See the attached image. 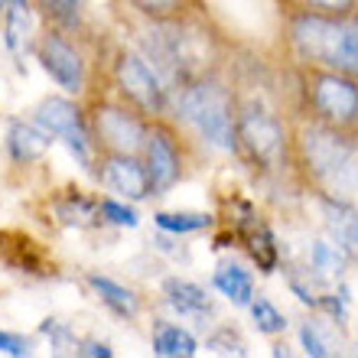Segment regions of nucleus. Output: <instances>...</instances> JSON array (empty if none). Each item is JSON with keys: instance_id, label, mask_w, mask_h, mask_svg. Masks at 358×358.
Listing matches in <instances>:
<instances>
[{"instance_id": "1", "label": "nucleus", "mask_w": 358, "mask_h": 358, "mask_svg": "<svg viewBox=\"0 0 358 358\" xmlns=\"http://www.w3.org/2000/svg\"><path fill=\"white\" fill-rule=\"evenodd\" d=\"M114 23L117 33L141 49L147 62L160 72L170 92L192 82L196 76L231 66L235 59V43L212 17L208 3H199L196 10L173 20H143L114 3Z\"/></svg>"}, {"instance_id": "2", "label": "nucleus", "mask_w": 358, "mask_h": 358, "mask_svg": "<svg viewBox=\"0 0 358 358\" xmlns=\"http://www.w3.org/2000/svg\"><path fill=\"white\" fill-rule=\"evenodd\" d=\"M235 76V160L261 182L290 179V104H280L277 94L264 88L255 76H248L238 56L231 59Z\"/></svg>"}, {"instance_id": "3", "label": "nucleus", "mask_w": 358, "mask_h": 358, "mask_svg": "<svg viewBox=\"0 0 358 358\" xmlns=\"http://www.w3.org/2000/svg\"><path fill=\"white\" fill-rule=\"evenodd\" d=\"M290 173L303 196H358V131L290 111Z\"/></svg>"}, {"instance_id": "4", "label": "nucleus", "mask_w": 358, "mask_h": 358, "mask_svg": "<svg viewBox=\"0 0 358 358\" xmlns=\"http://www.w3.org/2000/svg\"><path fill=\"white\" fill-rule=\"evenodd\" d=\"M280 13V59L287 66L336 69L358 78V13L329 17L313 10H277Z\"/></svg>"}, {"instance_id": "5", "label": "nucleus", "mask_w": 358, "mask_h": 358, "mask_svg": "<svg viewBox=\"0 0 358 358\" xmlns=\"http://www.w3.org/2000/svg\"><path fill=\"white\" fill-rule=\"evenodd\" d=\"M235 76H231V66H225L179 85L173 92V117L202 143L206 153L215 150L235 157Z\"/></svg>"}, {"instance_id": "6", "label": "nucleus", "mask_w": 358, "mask_h": 358, "mask_svg": "<svg viewBox=\"0 0 358 358\" xmlns=\"http://www.w3.org/2000/svg\"><path fill=\"white\" fill-rule=\"evenodd\" d=\"M293 82L290 111L322 121L339 131H358V78L336 69L287 66Z\"/></svg>"}, {"instance_id": "7", "label": "nucleus", "mask_w": 358, "mask_h": 358, "mask_svg": "<svg viewBox=\"0 0 358 358\" xmlns=\"http://www.w3.org/2000/svg\"><path fill=\"white\" fill-rule=\"evenodd\" d=\"M141 160L147 166V176H150L153 199H163L202 166L206 150L173 114H163V117H150V127H147V137L141 147Z\"/></svg>"}, {"instance_id": "8", "label": "nucleus", "mask_w": 358, "mask_h": 358, "mask_svg": "<svg viewBox=\"0 0 358 358\" xmlns=\"http://www.w3.org/2000/svg\"><path fill=\"white\" fill-rule=\"evenodd\" d=\"M104 88L114 92L121 101L137 108L147 117L173 114V92L160 78V72L147 62L137 46H131L121 33H114L108 62H104Z\"/></svg>"}, {"instance_id": "9", "label": "nucleus", "mask_w": 358, "mask_h": 358, "mask_svg": "<svg viewBox=\"0 0 358 358\" xmlns=\"http://www.w3.org/2000/svg\"><path fill=\"white\" fill-rule=\"evenodd\" d=\"M88 131L94 153H141L150 117L121 101L114 92H94L85 98Z\"/></svg>"}, {"instance_id": "10", "label": "nucleus", "mask_w": 358, "mask_h": 358, "mask_svg": "<svg viewBox=\"0 0 358 358\" xmlns=\"http://www.w3.org/2000/svg\"><path fill=\"white\" fill-rule=\"evenodd\" d=\"M52 141H62V147L69 150V157L92 176L94 170V143H92V131H88V114H85V101L72 98V94H46L43 101L33 108L29 114Z\"/></svg>"}, {"instance_id": "11", "label": "nucleus", "mask_w": 358, "mask_h": 358, "mask_svg": "<svg viewBox=\"0 0 358 358\" xmlns=\"http://www.w3.org/2000/svg\"><path fill=\"white\" fill-rule=\"evenodd\" d=\"M92 179L101 192L127 199L134 206L153 199L150 176H147V166H143L141 153H94Z\"/></svg>"}, {"instance_id": "12", "label": "nucleus", "mask_w": 358, "mask_h": 358, "mask_svg": "<svg viewBox=\"0 0 358 358\" xmlns=\"http://www.w3.org/2000/svg\"><path fill=\"white\" fill-rule=\"evenodd\" d=\"M43 212L52 228L62 231H101V208H98V196L88 189L66 182L59 189H49L43 199Z\"/></svg>"}, {"instance_id": "13", "label": "nucleus", "mask_w": 358, "mask_h": 358, "mask_svg": "<svg viewBox=\"0 0 358 358\" xmlns=\"http://www.w3.org/2000/svg\"><path fill=\"white\" fill-rule=\"evenodd\" d=\"M0 264L10 273L29 277V280H56L59 264L52 261L49 245L39 238L20 231V228H0Z\"/></svg>"}, {"instance_id": "14", "label": "nucleus", "mask_w": 358, "mask_h": 358, "mask_svg": "<svg viewBox=\"0 0 358 358\" xmlns=\"http://www.w3.org/2000/svg\"><path fill=\"white\" fill-rule=\"evenodd\" d=\"M160 306L170 310L176 320L199 322L202 329L212 326V320L218 316V303L215 296L202 287V283L189 280L182 273H170L160 280Z\"/></svg>"}, {"instance_id": "15", "label": "nucleus", "mask_w": 358, "mask_h": 358, "mask_svg": "<svg viewBox=\"0 0 358 358\" xmlns=\"http://www.w3.org/2000/svg\"><path fill=\"white\" fill-rule=\"evenodd\" d=\"M82 283H85V290L101 303L104 310L111 313L114 320L131 322V326L143 320V313H147V296H143L137 287H131V283H124V280L111 277V273H101V271H85L82 273Z\"/></svg>"}, {"instance_id": "16", "label": "nucleus", "mask_w": 358, "mask_h": 358, "mask_svg": "<svg viewBox=\"0 0 358 358\" xmlns=\"http://www.w3.org/2000/svg\"><path fill=\"white\" fill-rule=\"evenodd\" d=\"M320 225L332 245H339L349 255L352 264H358V206L355 199H336V196H310Z\"/></svg>"}, {"instance_id": "17", "label": "nucleus", "mask_w": 358, "mask_h": 358, "mask_svg": "<svg viewBox=\"0 0 358 358\" xmlns=\"http://www.w3.org/2000/svg\"><path fill=\"white\" fill-rule=\"evenodd\" d=\"M52 137H49L43 127H39L33 117L23 121V117H13L7 124V137H3V150H7V160L20 170H29V166H43L52 150Z\"/></svg>"}, {"instance_id": "18", "label": "nucleus", "mask_w": 358, "mask_h": 358, "mask_svg": "<svg viewBox=\"0 0 358 358\" xmlns=\"http://www.w3.org/2000/svg\"><path fill=\"white\" fill-rule=\"evenodd\" d=\"M39 33V13L33 7V0H7L3 17H0V36L3 46L13 59H23L27 52H33Z\"/></svg>"}, {"instance_id": "19", "label": "nucleus", "mask_w": 358, "mask_h": 358, "mask_svg": "<svg viewBox=\"0 0 358 358\" xmlns=\"http://www.w3.org/2000/svg\"><path fill=\"white\" fill-rule=\"evenodd\" d=\"M238 248L245 251V257L251 261V267H257L261 277H273V273L283 267V248H280V238L273 231L271 218H261L255 228H248Z\"/></svg>"}, {"instance_id": "20", "label": "nucleus", "mask_w": 358, "mask_h": 358, "mask_svg": "<svg viewBox=\"0 0 358 358\" xmlns=\"http://www.w3.org/2000/svg\"><path fill=\"white\" fill-rule=\"evenodd\" d=\"M212 290L231 303V310H248L255 300V273L235 257H222L212 271Z\"/></svg>"}, {"instance_id": "21", "label": "nucleus", "mask_w": 358, "mask_h": 358, "mask_svg": "<svg viewBox=\"0 0 358 358\" xmlns=\"http://www.w3.org/2000/svg\"><path fill=\"white\" fill-rule=\"evenodd\" d=\"M150 349L157 358H196L202 352V342L196 332L186 329L182 322H173L166 316L150 320Z\"/></svg>"}, {"instance_id": "22", "label": "nucleus", "mask_w": 358, "mask_h": 358, "mask_svg": "<svg viewBox=\"0 0 358 358\" xmlns=\"http://www.w3.org/2000/svg\"><path fill=\"white\" fill-rule=\"evenodd\" d=\"M33 7L39 13V23H52L69 33H94L101 29V23L92 17L88 0H33Z\"/></svg>"}, {"instance_id": "23", "label": "nucleus", "mask_w": 358, "mask_h": 358, "mask_svg": "<svg viewBox=\"0 0 358 358\" xmlns=\"http://www.w3.org/2000/svg\"><path fill=\"white\" fill-rule=\"evenodd\" d=\"M306 267H310V273L322 283V287H332L336 280L345 277L352 261L339 245H332L326 235H320V238H313L310 248H306Z\"/></svg>"}, {"instance_id": "24", "label": "nucleus", "mask_w": 358, "mask_h": 358, "mask_svg": "<svg viewBox=\"0 0 358 358\" xmlns=\"http://www.w3.org/2000/svg\"><path fill=\"white\" fill-rule=\"evenodd\" d=\"M218 218L215 212H199V208H157L153 212V228L170 231V235L189 238V235H202V231H215Z\"/></svg>"}, {"instance_id": "25", "label": "nucleus", "mask_w": 358, "mask_h": 358, "mask_svg": "<svg viewBox=\"0 0 358 358\" xmlns=\"http://www.w3.org/2000/svg\"><path fill=\"white\" fill-rule=\"evenodd\" d=\"M248 316H251L255 332H257V336H264V339L287 336V329H290L287 313H283L280 306L267 296V293H255V300H251V306H248Z\"/></svg>"}, {"instance_id": "26", "label": "nucleus", "mask_w": 358, "mask_h": 358, "mask_svg": "<svg viewBox=\"0 0 358 358\" xmlns=\"http://www.w3.org/2000/svg\"><path fill=\"white\" fill-rule=\"evenodd\" d=\"M202 349H206L208 355H225V358H248L251 355L248 339L241 336V329H238L235 322H215V326L206 332Z\"/></svg>"}, {"instance_id": "27", "label": "nucleus", "mask_w": 358, "mask_h": 358, "mask_svg": "<svg viewBox=\"0 0 358 358\" xmlns=\"http://www.w3.org/2000/svg\"><path fill=\"white\" fill-rule=\"evenodd\" d=\"M98 208H101V222L104 228H117V231H134L141 228L143 215L141 208L127 202V199H117L111 192H98Z\"/></svg>"}, {"instance_id": "28", "label": "nucleus", "mask_w": 358, "mask_h": 358, "mask_svg": "<svg viewBox=\"0 0 358 358\" xmlns=\"http://www.w3.org/2000/svg\"><path fill=\"white\" fill-rule=\"evenodd\" d=\"M117 3L143 20H173L189 13V10H196L206 0H117Z\"/></svg>"}, {"instance_id": "29", "label": "nucleus", "mask_w": 358, "mask_h": 358, "mask_svg": "<svg viewBox=\"0 0 358 358\" xmlns=\"http://www.w3.org/2000/svg\"><path fill=\"white\" fill-rule=\"evenodd\" d=\"M36 332L49 342V352H52V355H78V342H82V336L72 329V322L59 320V316H46V320L39 322Z\"/></svg>"}, {"instance_id": "30", "label": "nucleus", "mask_w": 358, "mask_h": 358, "mask_svg": "<svg viewBox=\"0 0 358 358\" xmlns=\"http://www.w3.org/2000/svg\"><path fill=\"white\" fill-rule=\"evenodd\" d=\"M296 342H300V349L306 358H332L339 355V349H332L329 336L322 329V322L316 320V313L310 310V316L296 326Z\"/></svg>"}, {"instance_id": "31", "label": "nucleus", "mask_w": 358, "mask_h": 358, "mask_svg": "<svg viewBox=\"0 0 358 358\" xmlns=\"http://www.w3.org/2000/svg\"><path fill=\"white\" fill-rule=\"evenodd\" d=\"M283 277H287V290H290L306 310H316V300H320V293L326 290V287L313 277L310 267L306 264H287V261H283Z\"/></svg>"}, {"instance_id": "32", "label": "nucleus", "mask_w": 358, "mask_h": 358, "mask_svg": "<svg viewBox=\"0 0 358 358\" xmlns=\"http://www.w3.org/2000/svg\"><path fill=\"white\" fill-rule=\"evenodd\" d=\"M277 10H313L329 17H355L358 0H277Z\"/></svg>"}, {"instance_id": "33", "label": "nucleus", "mask_w": 358, "mask_h": 358, "mask_svg": "<svg viewBox=\"0 0 358 358\" xmlns=\"http://www.w3.org/2000/svg\"><path fill=\"white\" fill-rule=\"evenodd\" d=\"M150 248L157 255L176 261V264H189V261H192V251H189V245H182V238L170 235V231H160V228H157V235L150 238Z\"/></svg>"}, {"instance_id": "34", "label": "nucleus", "mask_w": 358, "mask_h": 358, "mask_svg": "<svg viewBox=\"0 0 358 358\" xmlns=\"http://www.w3.org/2000/svg\"><path fill=\"white\" fill-rule=\"evenodd\" d=\"M36 349V339L33 336H23V332H10V329H0V355H10V358H29Z\"/></svg>"}, {"instance_id": "35", "label": "nucleus", "mask_w": 358, "mask_h": 358, "mask_svg": "<svg viewBox=\"0 0 358 358\" xmlns=\"http://www.w3.org/2000/svg\"><path fill=\"white\" fill-rule=\"evenodd\" d=\"M76 358H114V345L111 342L98 339V336H85L78 342V355Z\"/></svg>"}, {"instance_id": "36", "label": "nucleus", "mask_w": 358, "mask_h": 358, "mask_svg": "<svg viewBox=\"0 0 358 358\" xmlns=\"http://www.w3.org/2000/svg\"><path fill=\"white\" fill-rule=\"evenodd\" d=\"M293 355V349L287 345V339L280 342V336L277 339H271V358H290Z\"/></svg>"}, {"instance_id": "37", "label": "nucleus", "mask_w": 358, "mask_h": 358, "mask_svg": "<svg viewBox=\"0 0 358 358\" xmlns=\"http://www.w3.org/2000/svg\"><path fill=\"white\" fill-rule=\"evenodd\" d=\"M3 7H7V0H0V17H3Z\"/></svg>"}, {"instance_id": "38", "label": "nucleus", "mask_w": 358, "mask_h": 358, "mask_svg": "<svg viewBox=\"0 0 358 358\" xmlns=\"http://www.w3.org/2000/svg\"><path fill=\"white\" fill-rule=\"evenodd\" d=\"M355 355H358V345H355Z\"/></svg>"}]
</instances>
